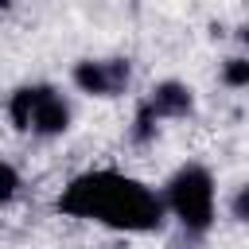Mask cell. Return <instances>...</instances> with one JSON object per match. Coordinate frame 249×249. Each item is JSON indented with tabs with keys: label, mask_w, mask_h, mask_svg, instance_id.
<instances>
[{
	"label": "cell",
	"mask_w": 249,
	"mask_h": 249,
	"mask_svg": "<svg viewBox=\"0 0 249 249\" xmlns=\"http://www.w3.org/2000/svg\"><path fill=\"white\" fill-rule=\"evenodd\" d=\"M58 210L70 218L121 230V233H152L167 218L163 195H156L148 183L124 171H113V167L74 175L58 195Z\"/></svg>",
	"instance_id": "obj_1"
},
{
	"label": "cell",
	"mask_w": 249,
	"mask_h": 249,
	"mask_svg": "<svg viewBox=\"0 0 249 249\" xmlns=\"http://www.w3.org/2000/svg\"><path fill=\"white\" fill-rule=\"evenodd\" d=\"M167 210L183 222L187 233H206L214 222V175L202 163H183L163 187Z\"/></svg>",
	"instance_id": "obj_2"
},
{
	"label": "cell",
	"mask_w": 249,
	"mask_h": 249,
	"mask_svg": "<svg viewBox=\"0 0 249 249\" xmlns=\"http://www.w3.org/2000/svg\"><path fill=\"white\" fill-rule=\"evenodd\" d=\"M8 117L19 132H35V136H62L70 128V101L47 86V82H31L19 86L8 97Z\"/></svg>",
	"instance_id": "obj_3"
},
{
	"label": "cell",
	"mask_w": 249,
	"mask_h": 249,
	"mask_svg": "<svg viewBox=\"0 0 249 249\" xmlns=\"http://www.w3.org/2000/svg\"><path fill=\"white\" fill-rule=\"evenodd\" d=\"M132 66L128 58H82L74 66V86L93 97H117L128 89Z\"/></svg>",
	"instance_id": "obj_4"
},
{
	"label": "cell",
	"mask_w": 249,
	"mask_h": 249,
	"mask_svg": "<svg viewBox=\"0 0 249 249\" xmlns=\"http://www.w3.org/2000/svg\"><path fill=\"white\" fill-rule=\"evenodd\" d=\"M144 101H148V109L156 113V121L187 117V113L195 109V93H191V86H183V82H160Z\"/></svg>",
	"instance_id": "obj_5"
},
{
	"label": "cell",
	"mask_w": 249,
	"mask_h": 249,
	"mask_svg": "<svg viewBox=\"0 0 249 249\" xmlns=\"http://www.w3.org/2000/svg\"><path fill=\"white\" fill-rule=\"evenodd\" d=\"M156 136V113L148 109V101H140L136 105V121H132V140L136 144H148Z\"/></svg>",
	"instance_id": "obj_6"
},
{
	"label": "cell",
	"mask_w": 249,
	"mask_h": 249,
	"mask_svg": "<svg viewBox=\"0 0 249 249\" xmlns=\"http://www.w3.org/2000/svg\"><path fill=\"white\" fill-rule=\"evenodd\" d=\"M222 82L226 86H249V58H230L222 66Z\"/></svg>",
	"instance_id": "obj_7"
},
{
	"label": "cell",
	"mask_w": 249,
	"mask_h": 249,
	"mask_svg": "<svg viewBox=\"0 0 249 249\" xmlns=\"http://www.w3.org/2000/svg\"><path fill=\"white\" fill-rule=\"evenodd\" d=\"M16 195H19V175H16L12 163H4L0 167V202H12Z\"/></svg>",
	"instance_id": "obj_8"
},
{
	"label": "cell",
	"mask_w": 249,
	"mask_h": 249,
	"mask_svg": "<svg viewBox=\"0 0 249 249\" xmlns=\"http://www.w3.org/2000/svg\"><path fill=\"white\" fill-rule=\"evenodd\" d=\"M230 210H233V218L237 222H249V183L233 195V202H230Z\"/></svg>",
	"instance_id": "obj_9"
}]
</instances>
